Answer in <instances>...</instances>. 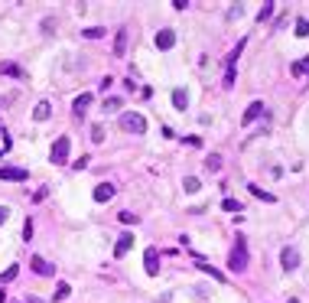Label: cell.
Returning <instances> with one entry per match:
<instances>
[{
	"instance_id": "obj_27",
	"label": "cell",
	"mask_w": 309,
	"mask_h": 303,
	"mask_svg": "<svg viewBox=\"0 0 309 303\" xmlns=\"http://www.w3.org/2000/svg\"><path fill=\"white\" fill-rule=\"evenodd\" d=\"M222 209H224V212H241V202H238V199H224Z\"/></svg>"
},
{
	"instance_id": "obj_17",
	"label": "cell",
	"mask_w": 309,
	"mask_h": 303,
	"mask_svg": "<svg viewBox=\"0 0 309 303\" xmlns=\"http://www.w3.org/2000/svg\"><path fill=\"white\" fill-rule=\"evenodd\" d=\"M49 114H52V105H49V101H39L36 111H33V118H36V121H49Z\"/></svg>"
},
{
	"instance_id": "obj_10",
	"label": "cell",
	"mask_w": 309,
	"mask_h": 303,
	"mask_svg": "<svg viewBox=\"0 0 309 303\" xmlns=\"http://www.w3.org/2000/svg\"><path fill=\"white\" fill-rule=\"evenodd\" d=\"M130 248H134V235H130V232H124V235L118 238V245H114V258H124Z\"/></svg>"
},
{
	"instance_id": "obj_2",
	"label": "cell",
	"mask_w": 309,
	"mask_h": 303,
	"mask_svg": "<svg viewBox=\"0 0 309 303\" xmlns=\"http://www.w3.org/2000/svg\"><path fill=\"white\" fill-rule=\"evenodd\" d=\"M228 267H231V271H244V267H247V241L244 238H238V248L231 251Z\"/></svg>"
},
{
	"instance_id": "obj_4",
	"label": "cell",
	"mask_w": 309,
	"mask_h": 303,
	"mask_svg": "<svg viewBox=\"0 0 309 303\" xmlns=\"http://www.w3.org/2000/svg\"><path fill=\"white\" fill-rule=\"evenodd\" d=\"M30 176L26 166H0V179H10V183H23Z\"/></svg>"
},
{
	"instance_id": "obj_21",
	"label": "cell",
	"mask_w": 309,
	"mask_h": 303,
	"mask_svg": "<svg viewBox=\"0 0 309 303\" xmlns=\"http://www.w3.org/2000/svg\"><path fill=\"white\" fill-rule=\"evenodd\" d=\"M293 75H296V78L309 75V55H306V59H303V62H296V65H293Z\"/></svg>"
},
{
	"instance_id": "obj_1",
	"label": "cell",
	"mask_w": 309,
	"mask_h": 303,
	"mask_svg": "<svg viewBox=\"0 0 309 303\" xmlns=\"http://www.w3.org/2000/svg\"><path fill=\"white\" fill-rule=\"evenodd\" d=\"M120 127L127 130V134H147V121H143V114H137V111H124V114H120Z\"/></svg>"
},
{
	"instance_id": "obj_31",
	"label": "cell",
	"mask_w": 309,
	"mask_h": 303,
	"mask_svg": "<svg viewBox=\"0 0 309 303\" xmlns=\"http://www.w3.org/2000/svg\"><path fill=\"white\" fill-rule=\"evenodd\" d=\"M241 13H244V7H241V3H235V7H231V10H228V20H238V17H241Z\"/></svg>"
},
{
	"instance_id": "obj_25",
	"label": "cell",
	"mask_w": 309,
	"mask_h": 303,
	"mask_svg": "<svg viewBox=\"0 0 309 303\" xmlns=\"http://www.w3.org/2000/svg\"><path fill=\"white\" fill-rule=\"evenodd\" d=\"M17 274H20V267H17V264H13V267H7V271L0 274V284H10L13 277H17Z\"/></svg>"
},
{
	"instance_id": "obj_35",
	"label": "cell",
	"mask_w": 309,
	"mask_h": 303,
	"mask_svg": "<svg viewBox=\"0 0 309 303\" xmlns=\"http://www.w3.org/2000/svg\"><path fill=\"white\" fill-rule=\"evenodd\" d=\"M46 193H49L46 186H43V189H36V196H33V202H43V199H46Z\"/></svg>"
},
{
	"instance_id": "obj_28",
	"label": "cell",
	"mask_w": 309,
	"mask_h": 303,
	"mask_svg": "<svg viewBox=\"0 0 309 303\" xmlns=\"http://www.w3.org/2000/svg\"><path fill=\"white\" fill-rule=\"evenodd\" d=\"M205 166H208V170H222V157H218V153H212V157L205 160Z\"/></svg>"
},
{
	"instance_id": "obj_18",
	"label": "cell",
	"mask_w": 309,
	"mask_h": 303,
	"mask_svg": "<svg viewBox=\"0 0 309 303\" xmlns=\"http://www.w3.org/2000/svg\"><path fill=\"white\" fill-rule=\"evenodd\" d=\"M199 271L208 274V277H215V281H224V274L218 271V267H212V264H205V261H199Z\"/></svg>"
},
{
	"instance_id": "obj_29",
	"label": "cell",
	"mask_w": 309,
	"mask_h": 303,
	"mask_svg": "<svg viewBox=\"0 0 309 303\" xmlns=\"http://www.w3.org/2000/svg\"><path fill=\"white\" fill-rule=\"evenodd\" d=\"M91 141H95V143L104 141V127H101V124H95V127H91Z\"/></svg>"
},
{
	"instance_id": "obj_20",
	"label": "cell",
	"mask_w": 309,
	"mask_h": 303,
	"mask_svg": "<svg viewBox=\"0 0 309 303\" xmlns=\"http://www.w3.org/2000/svg\"><path fill=\"white\" fill-rule=\"evenodd\" d=\"M247 189H251V196H257V199H264V202H274V193H264V189H260V186H247Z\"/></svg>"
},
{
	"instance_id": "obj_11",
	"label": "cell",
	"mask_w": 309,
	"mask_h": 303,
	"mask_svg": "<svg viewBox=\"0 0 309 303\" xmlns=\"http://www.w3.org/2000/svg\"><path fill=\"white\" fill-rule=\"evenodd\" d=\"M114 193H118V189L111 183H98L95 186V202H107V199H114Z\"/></svg>"
},
{
	"instance_id": "obj_32",
	"label": "cell",
	"mask_w": 309,
	"mask_h": 303,
	"mask_svg": "<svg viewBox=\"0 0 309 303\" xmlns=\"http://www.w3.org/2000/svg\"><path fill=\"white\" fill-rule=\"evenodd\" d=\"M120 108V98H107L104 101V111H118Z\"/></svg>"
},
{
	"instance_id": "obj_39",
	"label": "cell",
	"mask_w": 309,
	"mask_h": 303,
	"mask_svg": "<svg viewBox=\"0 0 309 303\" xmlns=\"http://www.w3.org/2000/svg\"><path fill=\"white\" fill-rule=\"evenodd\" d=\"M290 303H299V300H290Z\"/></svg>"
},
{
	"instance_id": "obj_15",
	"label": "cell",
	"mask_w": 309,
	"mask_h": 303,
	"mask_svg": "<svg viewBox=\"0 0 309 303\" xmlns=\"http://www.w3.org/2000/svg\"><path fill=\"white\" fill-rule=\"evenodd\" d=\"M88 105H91V95H88V91H85V95H78V98H75V101H72V111H75V114H78V118H82V114H85V108H88Z\"/></svg>"
},
{
	"instance_id": "obj_37",
	"label": "cell",
	"mask_w": 309,
	"mask_h": 303,
	"mask_svg": "<svg viewBox=\"0 0 309 303\" xmlns=\"http://www.w3.org/2000/svg\"><path fill=\"white\" fill-rule=\"evenodd\" d=\"M3 300H7V293H3V290H0V303H3Z\"/></svg>"
},
{
	"instance_id": "obj_38",
	"label": "cell",
	"mask_w": 309,
	"mask_h": 303,
	"mask_svg": "<svg viewBox=\"0 0 309 303\" xmlns=\"http://www.w3.org/2000/svg\"><path fill=\"white\" fill-rule=\"evenodd\" d=\"M0 157H3V147H0Z\"/></svg>"
},
{
	"instance_id": "obj_34",
	"label": "cell",
	"mask_w": 309,
	"mask_h": 303,
	"mask_svg": "<svg viewBox=\"0 0 309 303\" xmlns=\"http://www.w3.org/2000/svg\"><path fill=\"white\" fill-rule=\"evenodd\" d=\"M43 30H46V33L55 30V20H52V17H46V20H43Z\"/></svg>"
},
{
	"instance_id": "obj_6",
	"label": "cell",
	"mask_w": 309,
	"mask_h": 303,
	"mask_svg": "<svg viewBox=\"0 0 309 303\" xmlns=\"http://www.w3.org/2000/svg\"><path fill=\"white\" fill-rule=\"evenodd\" d=\"M143 267H147L150 277H156V274H160V251H156V248L143 251Z\"/></svg>"
},
{
	"instance_id": "obj_30",
	"label": "cell",
	"mask_w": 309,
	"mask_h": 303,
	"mask_svg": "<svg viewBox=\"0 0 309 303\" xmlns=\"http://www.w3.org/2000/svg\"><path fill=\"white\" fill-rule=\"evenodd\" d=\"M120 222H124V225H137V215H134V212H120Z\"/></svg>"
},
{
	"instance_id": "obj_3",
	"label": "cell",
	"mask_w": 309,
	"mask_h": 303,
	"mask_svg": "<svg viewBox=\"0 0 309 303\" xmlns=\"http://www.w3.org/2000/svg\"><path fill=\"white\" fill-rule=\"evenodd\" d=\"M241 49H244V43H238V49H231V55L224 59V88L235 85V69H238V55H241Z\"/></svg>"
},
{
	"instance_id": "obj_13",
	"label": "cell",
	"mask_w": 309,
	"mask_h": 303,
	"mask_svg": "<svg viewBox=\"0 0 309 303\" xmlns=\"http://www.w3.org/2000/svg\"><path fill=\"white\" fill-rule=\"evenodd\" d=\"M172 108H176V111L189 108V95H186V88H172Z\"/></svg>"
},
{
	"instance_id": "obj_23",
	"label": "cell",
	"mask_w": 309,
	"mask_h": 303,
	"mask_svg": "<svg viewBox=\"0 0 309 303\" xmlns=\"http://www.w3.org/2000/svg\"><path fill=\"white\" fill-rule=\"evenodd\" d=\"M82 36H85V39H101L104 30H101V26H88V30H82Z\"/></svg>"
},
{
	"instance_id": "obj_24",
	"label": "cell",
	"mask_w": 309,
	"mask_h": 303,
	"mask_svg": "<svg viewBox=\"0 0 309 303\" xmlns=\"http://www.w3.org/2000/svg\"><path fill=\"white\" fill-rule=\"evenodd\" d=\"M69 293H72V287H69V284H59V287H55V293H52V300H65Z\"/></svg>"
},
{
	"instance_id": "obj_16",
	"label": "cell",
	"mask_w": 309,
	"mask_h": 303,
	"mask_svg": "<svg viewBox=\"0 0 309 303\" xmlns=\"http://www.w3.org/2000/svg\"><path fill=\"white\" fill-rule=\"evenodd\" d=\"M264 105H260V101H254V105H251V108H247L244 111V124H251V121H257V118H260V114H264Z\"/></svg>"
},
{
	"instance_id": "obj_9",
	"label": "cell",
	"mask_w": 309,
	"mask_h": 303,
	"mask_svg": "<svg viewBox=\"0 0 309 303\" xmlns=\"http://www.w3.org/2000/svg\"><path fill=\"white\" fill-rule=\"evenodd\" d=\"M172 46H176V33H172V30H160V33H156V49L166 53V49H172Z\"/></svg>"
},
{
	"instance_id": "obj_26",
	"label": "cell",
	"mask_w": 309,
	"mask_h": 303,
	"mask_svg": "<svg viewBox=\"0 0 309 303\" xmlns=\"http://www.w3.org/2000/svg\"><path fill=\"white\" fill-rule=\"evenodd\" d=\"M182 189H186V193H199V179H195V176H186Z\"/></svg>"
},
{
	"instance_id": "obj_19",
	"label": "cell",
	"mask_w": 309,
	"mask_h": 303,
	"mask_svg": "<svg viewBox=\"0 0 309 303\" xmlns=\"http://www.w3.org/2000/svg\"><path fill=\"white\" fill-rule=\"evenodd\" d=\"M274 7H277V3H270V0H267L264 7H260V10H257V23H264V20H270V17H274Z\"/></svg>"
},
{
	"instance_id": "obj_33",
	"label": "cell",
	"mask_w": 309,
	"mask_h": 303,
	"mask_svg": "<svg viewBox=\"0 0 309 303\" xmlns=\"http://www.w3.org/2000/svg\"><path fill=\"white\" fill-rule=\"evenodd\" d=\"M23 238H26V241L33 238V222H30V218H26V225H23Z\"/></svg>"
},
{
	"instance_id": "obj_22",
	"label": "cell",
	"mask_w": 309,
	"mask_h": 303,
	"mask_svg": "<svg viewBox=\"0 0 309 303\" xmlns=\"http://www.w3.org/2000/svg\"><path fill=\"white\" fill-rule=\"evenodd\" d=\"M296 36H299V39H306V36H309V20H306V17H299V20H296Z\"/></svg>"
},
{
	"instance_id": "obj_12",
	"label": "cell",
	"mask_w": 309,
	"mask_h": 303,
	"mask_svg": "<svg viewBox=\"0 0 309 303\" xmlns=\"http://www.w3.org/2000/svg\"><path fill=\"white\" fill-rule=\"evenodd\" d=\"M124 53H127V30H118V36H114V59H124Z\"/></svg>"
},
{
	"instance_id": "obj_36",
	"label": "cell",
	"mask_w": 309,
	"mask_h": 303,
	"mask_svg": "<svg viewBox=\"0 0 309 303\" xmlns=\"http://www.w3.org/2000/svg\"><path fill=\"white\" fill-rule=\"evenodd\" d=\"M7 218H10V209H7V206H0V225H3Z\"/></svg>"
},
{
	"instance_id": "obj_8",
	"label": "cell",
	"mask_w": 309,
	"mask_h": 303,
	"mask_svg": "<svg viewBox=\"0 0 309 303\" xmlns=\"http://www.w3.org/2000/svg\"><path fill=\"white\" fill-rule=\"evenodd\" d=\"M280 264H283V271H296L299 267V251L296 248H283L280 251Z\"/></svg>"
},
{
	"instance_id": "obj_7",
	"label": "cell",
	"mask_w": 309,
	"mask_h": 303,
	"mask_svg": "<svg viewBox=\"0 0 309 303\" xmlns=\"http://www.w3.org/2000/svg\"><path fill=\"white\" fill-rule=\"evenodd\" d=\"M30 267H33V271H36V274H39V277H52V274H55V264H49V261H43V258H39V254H33V258H30Z\"/></svg>"
},
{
	"instance_id": "obj_14",
	"label": "cell",
	"mask_w": 309,
	"mask_h": 303,
	"mask_svg": "<svg viewBox=\"0 0 309 303\" xmlns=\"http://www.w3.org/2000/svg\"><path fill=\"white\" fill-rule=\"evenodd\" d=\"M0 75H10V78H26V72H23L17 62H0Z\"/></svg>"
},
{
	"instance_id": "obj_5",
	"label": "cell",
	"mask_w": 309,
	"mask_h": 303,
	"mask_svg": "<svg viewBox=\"0 0 309 303\" xmlns=\"http://www.w3.org/2000/svg\"><path fill=\"white\" fill-rule=\"evenodd\" d=\"M49 160H52L55 166L69 160V137H59V141L52 143V153H49Z\"/></svg>"
}]
</instances>
